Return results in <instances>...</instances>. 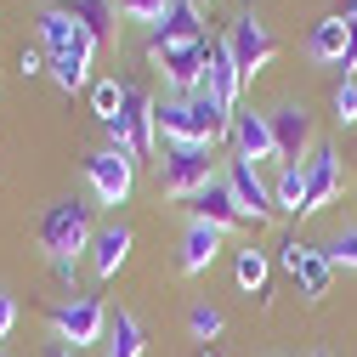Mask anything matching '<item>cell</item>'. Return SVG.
Masks as SVG:
<instances>
[{
	"instance_id": "1",
	"label": "cell",
	"mask_w": 357,
	"mask_h": 357,
	"mask_svg": "<svg viewBox=\"0 0 357 357\" xmlns=\"http://www.w3.org/2000/svg\"><path fill=\"white\" fill-rule=\"evenodd\" d=\"M34 238H40V255L52 261V273H57L63 284H74L79 255L91 250V238H97V233H91V210H85L79 199H57V204H46Z\"/></svg>"
},
{
	"instance_id": "2",
	"label": "cell",
	"mask_w": 357,
	"mask_h": 357,
	"mask_svg": "<svg viewBox=\"0 0 357 357\" xmlns=\"http://www.w3.org/2000/svg\"><path fill=\"white\" fill-rule=\"evenodd\" d=\"M102 130H108V148H119L130 159H153L159 153V102L142 91V85H125L119 114Z\"/></svg>"
},
{
	"instance_id": "3",
	"label": "cell",
	"mask_w": 357,
	"mask_h": 357,
	"mask_svg": "<svg viewBox=\"0 0 357 357\" xmlns=\"http://www.w3.org/2000/svg\"><path fill=\"white\" fill-rule=\"evenodd\" d=\"M153 170H159V193L165 199H199V188L215 176V159L199 142H165V153L153 159Z\"/></svg>"
},
{
	"instance_id": "4",
	"label": "cell",
	"mask_w": 357,
	"mask_h": 357,
	"mask_svg": "<svg viewBox=\"0 0 357 357\" xmlns=\"http://www.w3.org/2000/svg\"><path fill=\"white\" fill-rule=\"evenodd\" d=\"M52 335L68 346V351H85V346H97L108 340V312L97 295H74L63 306H52Z\"/></svg>"
},
{
	"instance_id": "5",
	"label": "cell",
	"mask_w": 357,
	"mask_h": 357,
	"mask_svg": "<svg viewBox=\"0 0 357 357\" xmlns=\"http://www.w3.org/2000/svg\"><path fill=\"white\" fill-rule=\"evenodd\" d=\"M221 46L233 52V63H238V74L244 79H255L261 68H273V57H278V34L266 29L255 12H244V17H233V29L221 34Z\"/></svg>"
},
{
	"instance_id": "6",
	"label": "cell",
	"mask_w": 357,
	"mask_h": 357,
	"mask_svg": "<svg viewBox=\"0 0 357 357\" xmlns=\"http://www.w3.org/2000/svg\"><path fill=\"white\" fill-rule=\"evenodd\" d=\"M148 63L159 68V79H165V91H170V97H193V91H204V74H210V46H204V40H193V46L148 52Z\"/></svg>"
},
{
	"instance_id": "7",
	"label": "cell",
	"mask_w": 357,
	"mask_h": 357,
	"mask_svg": "<svg viewBox=\"0 0 357 357\" xmlns=\"http://www.w3.org/2000/svg\"><path fill=\"white\" fill-rule=\"evenodd\" d=\"M85 182H91L97 204H125L130 188H137V159L119 148H97V153H85Z\"/></svg>"
},
{
	"instance_id": "8",
	"label": "cell",
	"mask_w": 357,
	"mask_h": 357,
	"mask_svg": "<svg viewBox=\"0 0 357 357\" xmlns=\"http://www.w3.org/2000/svg\"><path fill=\"white\" fill-rule=\"evenodd\" d=\"M278 261H284V273L306 289V301H324L329 284H335V266L324 255V244H301V238H284L278 244Z\"/></svg>"
},
{
	"instance_id": "9",
	"label": "cell",
	"mask_w": 357,
	"mask_h": 357,
	"mask_svg": "<svg viewBox=\"0 0 357 357\" xmlns=\"http://www.w3.org/2000/svg\"><path fill=\"white\" fill-rule=\"evenodd\" d=\"M340 182H346V165H340V148L335 142H318L306 153V215H318L340 199Z\"/></svg>"
},
{
	"instance_id": "10",
	"label": "cell",
	"mask_w": 357,
	"mask_h": 357,
	"mask_svg": "<svg viewBox=\"0 0 357 357\" xmlns=\"http://www.w3.org/2000/svg\"><path fill=\"white\" fill-rule=\"evenodd\" d=\"M221 176H227V188H233V199H238V210H244V221H255V227H266L278 210H273V182L255 170V165H244V159H227L221 165Z\"/></svg>"
},
{
	"instance_id": "11",
	"label": "cell",
	"mask_w": 357,
	"mask_h": 357,
	"mask_svg": "<svg viewBox=\"0 0 357 357\" xmlns=\"http://www.w3.org/2000/svg\"><path fill=\"white\" fill-rule=\"evenodd\" d=\"M273 142H278V159L284 165H306V153L318 148V130H312V114L301 102H278L273 114Z\"/></svg>"
},
{
	"instance_id": "12",
	"label": "cell",
	"mask_w": 357,
	"mask_h": 357,
	"mask_svg": "<svg viewBox=\"0 0 357 357\" xmlns=\"http://www.w3.org/2000/svg\"><path fill=\"white\" fill-rule=\"evenodd\" d=\"M233 159H244V165H255L261 170V159H278V142H273V119L266 114H255V108H238L233 114Z\"/></svg>"
},
{
	"instance_id": "13",
	"label": "cell",
	"mask_w": 357,
	"mask_h": 357,
	"mask_svg": "<svg viewBox=\"0 0 357 357\" xmlns=\"http://www.w3.org/2000/svg\"><path fill=\"white\" fill-rule=\"evenodd\" d=\"M221 233L215 221H204V215H188V227H182V255H176V266H182L188 278H199V273H210L215 266V255H221Z\"/></svg>"
},
{
	"instance_id": "14",
	"label": "cell",
	"mask_w": 357,
	"mask_h": 357,
	"mask_svg": "<svg viewBox=\"0 0 357 357\" xmlns=\"http://www.w3.org/2000/svg\"><path fill=\"white\" fill-rule=\"evenodd\" d=\"M193 40H204V12L199 0H176V6L153 23V40L148 52H170V46H193Z\"/></svg>"
},
{
	"instance_id": "15",
	"label": "cell",
	"mask_w": 357,
	"mask_h": 357,
	"mask_svg": "<svg viewBox=\"0 0 357 357\" xmlns=\"http://www.w3.org/2000/svg\"><path fill=\"white\" fill-rule=\"evenodd\" d=\"M97 52H102V46L79 29V40H74L63 57H52V68H46V74L57 79V91H68V97H74V91H85V85H91V63H97Z\"/></svg>"
},
{
	"instance_id": "16",
	"label": "cell",
	"mask_w": 357,
	"mask_h": 357,
	"mask_svg": "<svg viewBox=\"0 0 357 357\" xmlns=\"http://www.w3.org/2000/svg\"><path fill=\"white\" fill-rule=\"evenodd\" d=\"M193 215H204V221H215L221 233H238L244 227V210H238V199H233V188H227V176H210V182L199 188V199H193Z\"/></svg>"
},
{
	"instance_id": "17",
	"label": "cell",
	"mask_w": 357,
	"mask_h": 357,
	"mask_svg": "<svg viewBox=\"0 0 357 357\" xmlns=\"http://www.w3.org/2000/svg\"><path fill=\"white\" fill-rule=\"evenodd\" d=\"M204 91L227 108V114H238V91H244V74H238V63H233V52L221 46H210V74H204Z\"/></svg>"
},
{
	"instance_id": "18",
	"label": "cell",
	"mask_w": 357,
	"mask_h": 357,
	"mask_svg": "<svg viewBox=\"0 0 357 357\" xmlns=\"http://www.w3.org/2000/svg\"><path fill=\"white\" fill-rule=\"evenodd\" d=\"M74 12V23L97 40V46H114L119 40V0H63Z\"/></svg>"
},
{
	"instance_id": "19",
	"label": "cell",
	"mask_w": 357,
	"mask_h": 357,
	"mask_svg": "<svg viewBox=\"0 0 357 357\" xmlns=\"http://www.w3.org/2000/svg\"><path fill=\"white\" fill-rule=\"evenodd\" d=\"M125 261H130V227H125V221H108V227L91 238V273L97 278H114Z\"/></svg>"
},
{
	"instance_id": "20",
	"label": "cell",
	"mask_w": 357,
	"mask_h": 357,
	"mask_svg": "<svg viewBox=\"0 0 357 357\" xmlns=\"http://www.w3.org/2000/svg\"><path fill=\"white\" fill-rule=\"evenodd\" d=\"M34 29H40V52H46V57H63L74 40H79V23H74V12H68V6H46Z\"/></svg>"
},
{
	"instance_id": "21",
	"label": "cell",
	"mask_w": 357,
	"mask_h": 357,
	"mask_svg": "<svg viewBox=\"0 0 357 357\" xmlns=\"http://www.w3.org/2000/svg\"><path fill=\"white\" fill-rule=\"evenodd\" d=\"M346 34H351L346 12L318 17V29H312V40H306V57H312V63H340V52H346Z\"/></svg>"
},
{
	"instance_id": "22",
	"label": "cell",
	"mask_w": 357,
	"mask_h": 357,
	"mask_svg": "<svg viewBox=\"0 0 357 357\" xmlns=\"http://www.w3.org/2000/svg\"><path fill=\"white\" fill-rule=\"evenodd\" d=\"M102 346H108V357H142V351H148V329H142V318H137V312H114Z\"/></svg>"
},
{
	"instance_id": "23",
	"label": "cell",
	"mask_w": 357,
	"mask_h": 357,
	"mask_svg": "<svg viewBox=\"0 0 357 357\" xmlns=\"http://www.w3.org/2000/svg\"><path fill=\"white\" fill-rule=\"evenodd\" d=\"M273 210H278V215H306V165H278Z\"/></svg>"
},
{
	"instance_id": "24",
	"label": "cell",
	"mask_w": 357,
	"mask_h": 357,
	"mask_svg": "<svg viewBox=\"0 0 357 357\" xmlns=\"http://www.w3.org/2000/svg\"><path fill=\"white\" fill-rule=\"evenodd\" d=\"M233 278H238V289L244 295H261L266 289V250H238V261H233Z\"/></svg>"
},
{
	"instance_id": "25",
	"label": "cell",
	"mask_w": 357,
	"mask_h": 357,
	"mask_svg": "<svg viewBox=\"0 0 357 357\" xmlns=\"http://www.w3.org/2000/svg\"><path fill=\"white\" fill-rule=\"evenodd\" d=\"M329 266H346V273H357V221H346V227H335V238L324 244Z\"/></svg>"
},
{
	"instance_id": "26",
	"label": "cell",
	"mask_w": 357,
	"mask_h": 357,
	"mask_svg": "<svg viewBox=\"0 0 357 357\" xmlns=\"http://www.w3.org/2000/svg\"><path fill=\"white\" fill-rule=\"evenodd\" d=\"M119 97H125V85H119V79H97V85H91V108H97L102 125L119 114Z\"/></svg>"
},
{
	"instance_id": "27",
	"label": "cell",
	"mask_w": 357,
	"mask_h": 357,
	"mask_svg": "<svg viewBox=\"0 0 357 357\" xmlns=\"http://www.w3.org/2000/svg\"><path fill=\"white\" fill-rule=\"evenodd\" d=\"M170 6H176V0H119V12H125L130 23H148V29H153Z\"/></svg>"
},
{
	"instance_id": "28",
	"label": "cell",
	"mask_w": 357,
	"mask_h": 357,
	"mask_svg": "<svg viewBox=\"0 0 357 357\" xmlns=\"http://www.w3.org/2000/svg\"><path fill=\"white\" fill-rule=\"evenodd\" d=\"M188 329H193L199 340H215V335H221V312H215V306H193V312H188Z\"/></svg>"
},
{
	"instance_id": "29",
	"label": "cell",
	"mask_w": 357,
	"mask_h": 357,
	"mask_svg": "<svg viewBox=\"0 0 357 357\" xmlns=\"http://www.w3.org/2000/svg\"><path fill=\"white\" fill-rule=\"evenodd\" d=\"M335 119L340 125H357V79H340L335 85Z\"/></svg>"
},
{
	"instance_id": "30",
	"label": "cell",
	"mask_w": 357,
	"mask_h": 357,
	"mask_svg": "<svg viewBox=\"0 0 357 357\" xmlns=\"http://www.w3.org/2000/svg\"><path fill=\"white\" fill-rule=\"evenodd\" d=\"M17 68H23V79H34V74H46V68H52V57L40 52V46H23V57H17Z\"/></svg>"
},
{
	"instance_id": "31",
	"label": "cell",
	"mask_w": 357,
	"mask_h": 357,
	"mask_svg": "<svg viewBox=\"0 0 357 357\" xmlns=\"http://www.w3.org/2000/svg\"><path fill=\"white\" fill-rule=\"evenodd\" d=\"M346 23H351V34H346V52H340V63H335V68L351 79V74H357V17H346Z\"/></svg>"
},
{
	"instance_id": "32",
	"label": "cell",
	"mask_w": 357,
	"mask_h": 357,
	"mask_svg": "<svg viewBox=\"0 0 357 357\" xmlns=\"http://www.w3.org/2000/svg\"><path fill=\"white\" fill-rule=\"evenodd\" d=\"M12 329H17V301H12L6 289H0V340H6Z\"/></svg>"
},
{
	"instance_id": "33",
	"label": "cell",
	"mask_w": 357,
	"mask_h": 357,
	"mask_svg": "<svg viewBox=\"0 0 357 357\" xmlns=\"http://www.w3.org/2000/svg\"><path fill=\"white\" fill-rule=\"evenodd\" d=\"M46 357H74V351H68V346H52V351H46Z\"/></svg>"
},
{
	"instance_id": "34",
	"label": "cell",
	"mask_w": 357,
	"mask_h": 357,
	"mask_svg": "<svg viewBox=\"0 0 357 357\" xmlns=\"http://www.w3.org/2000/svg\"><path fill=\"white\" fill-rule=\"evenodd\" d=\"M346 17H357V0H346Z\"/></svg>"
},
{
	"instance_id": "35",
	"label": "cell",
	"mask_w": 357,
	"mask_h": 357,
	"mask_svg": "<svg viewBox=\"0 0 357 357\" xmlns=\"http://www.w3.org/2000/svg\"><path fill=\"white\" fill-rule=\"evenodd\" d=\"M312 357H329V351H312Z\"/></svg>"
},
{
	"instance_id": "36",
	"label": "cell",
	"mask_w": 357,
	"mask_h": 357,
	"mask_svg": "<svg viewBox=\"0 0 357 357\" xmlns=\"http://www.w3.org/2000/svg\"><path fill=\"white\" fill-rule=\"evenodd\" d=\"M199 357H215V351H199Z\"/></svg>"
},
{
	"instance_id": "37",
	"label": "cell",
	"mask_w": 357,
	"mask_h": 357,
	"mask_svg": "<svg viewBox=\"0 0 357 357\" xmlns=\"http://www.w3.org/2000/svg\"><path fill=\"white\" fill-rule=\"evenodd\" d=\"M250 6H255V0H250Z\"/></svg>"
}]
</instances>
